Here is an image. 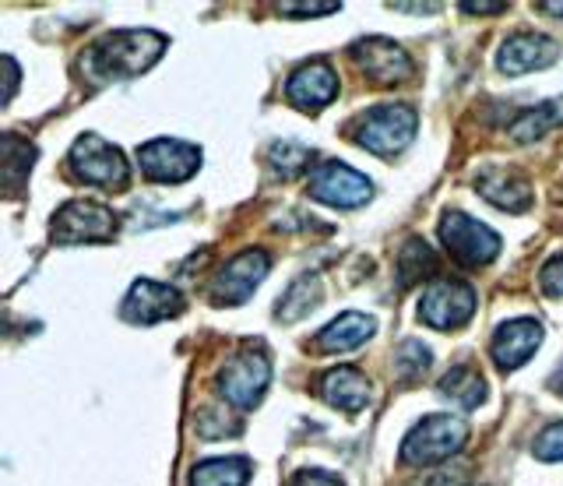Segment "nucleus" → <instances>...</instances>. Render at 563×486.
I'll return each instance as SVG.
<instances>
[{
	"label": "nucleus",
	"mask_w": 563,
	"mask_h": 486,
	"mask_svg": "<svg viewBox=\"0 0 563 486\" xmlns=\"http://www.w3.org/2000/svg\"><path fill=\"white\" fill-rule=\"evenodd\" d=\"M349 54L360 64V71L377 85H395L412 75V57L405 54V46H398L395 40L369 36V40L352 43Z\"/></svg>",
	"instance_id": "12"
},
{
	"label": "nucleus",
	"mask_w": 563,
	"mask_h": 486,
	"mask_svg": "<svg viewBox=\"0 0 563 486\" xmlns=\"http://www.w3.org/2000/svg\"><path fill=\"white\" fill-rule=\"evenodd\" d=\"M532 455L539 462H563V420L550 423L539 433L536 444H532Z\"/></svg>",
	"instance_id": "28"
},
{
	"label": "nucleus",
	"mask_w": 563,
	"mask_h": 486,
	"mask_svg": "<svg viewBox=\"0 0 563 486\" xmlns=\"http://www.w3.org/2000/svg\"><path fill=\"white\" fill-rule=\"evenodd\" d=\"M437 272V254L427 240H405V247L398 251V289H409L422 279H430Z\"/></svg>",
	"instance_id": "21"
},
{
	"label": "nucleus",
	"mask_w": 563,
	"mask_h": 486,
	"mask_svg": "<svg viewBox=\"0 0 563 486\" xmlns=\"http://www.w3.org/2000/svg\"><path fill=\"white\" fill-rule=\"evenodd\" d=\"M282 14H334L339 4L334 0H324V4H282Z\"/></svg>",
	"instance_id": "31"
},
{
	"label": "nucleus",
	"mask_w": 563,
	"mask_h": 486,
	"mask_svg": "<svg viewBox=\"0 0 563 486\" xmlns=\"http://www.w3.org/2000/svg\"><path fill=\"white\" fill-rule=\"evenodd\" d=\"M440 240L454 262L465 268H483L500 254V236L465 212H448L440 219Z\"/></svg>",
	"instance_id": "6"
},
{
	"label": "nucleus",
	"mask_w": 563,
	"mask_h": 486,
	"mask_svg": "<svg viewBox=\"0 0 563 486\" xmlns=\"http://www.w3.org/2000/svg\"><path fill=\"white\" fill-rule=\"evenodd\" d=\"M539 11H550V14H563V4H539Z\"/></svg>",
	"instance_id": "35"
},
{
	"label": "nucleus",
	"mask_w": 563,
	"mask_h": 486,
	"mask_svg": "<svg viewBox=\"0 0 563 486\" xmlns=\"http://www.w3.org/2000/svg\"><path fill=\"white\" fill-rule=\"evenodd\" d=\"M416 124L419 117L412 107H405V102H384V107L366 110L349 134L360 148L380 155V159H391V155L409 148V142L416 137Z\"/></svg>",
	"instance_id": "2"
},
{
	"label": "nucleus",
	"mask_w": 563,
	"mask_h": 486,
	"mask_svg": "<svg viewBox=\"0 0 563 486\" xmlns=\"http://www.w3.org/2000/svg\"><path fill=\"white\" fill-rule=\"evenodd\" d=\"M166 46H169V40L163 36V32H152V29L110 32L106 40H99V43H92L85 49L81 71L88 75V81H92V85L137 78L166 54Z\"/></svg>",
	"instance_id": "1"
},
{
	"label": "nucleus",
	"mask_w": 563,
	"mask_h": 486,
	"mask_svg": "<svg viewBox=\"0 0 563 486\" xmlns=\"http://www.w3.org/2000/svg\"><path fill=\"white\" fill-rule=\"evenodd\" d=\"M462 11L465 14H504L507 4H504V0H497V4H462Z\"/></svg>",
	"instance_id": "32"
},
{
	"label": "nucleus",
	"mask_w": 563,
	"mask_h": 486,
	"mask_svg": "<svg viewBox=\"0 0 563 486\" xmlns=\"http://www.w3.org/2000/svg\"><path fill=\"white\" fill-rule=\"evenodd\" d=\"M539 345H542V324L532 318H518L497 328V335L489 342V356L497 363V371L510 374L525 367V363L536 356Z\"/></svg>",
	"instance_id": "16"
},
{
	"label": "nucleus",
	"mask_w": 563,
	"mask_h": 486,
	"mask_svg": "<svg viewBox=\"0 0 563 486\" xmlns=\"http://www.w3.org/2000/svg\"><path fill=\"white\" fill-rule=\"evenodd\" d=\"M377 332V321L360 314V310H349V314H339L331 324L321 328V335L313 339V345L321 353H349L360 350V345Z\"/></svg>",
	"instance_id": "18"
},
{
	"label": "nucleus",
	"mask_w": 563,
	"mask_h": 486,
	"mask_svg": "<svg viewBox=\"0 0 563 486\" xmlns=\"http://www.w3.org/2000/svg\"><path fill=\"white\" fill-rule=\"evenodd\" d=\"M465 441H468L465 420H457V416H451V412H433L405 433L398 459L405 465L430 468L437 462H448L451 455H457V451L465 448Z\"/></svg>",
	"instance_id": "3"
},
{
	"label": "nucleus",
	"mask_w": 563,
	"mask_h": 486,
	"mask_svg": "<svg viewBox=\"0 0 563 486\" xmlns=\"http://www.w3.org/2000/svg\"><path fill=\"white\" fill-rule=\"evenodd\" d=\"M251 462L233 455V459H208L198 462L190 473V486H246L251 483Z\"/></svg>",
	"instance_id": "20"
},
{
	"label": "nucleus",
	"mask_w": 563,
	"mask_h": 486,
	"mask_svg": "<svg viewBox=\"0 0 563 486\" xmlns=\"http://www.w3.org/2000/svg\"><path fill=\"white\" fill-rule=\"evenodd\" d=\"M391 11H409V14H433L440 4H391Z\"/></svg>",
	"instance_id": "33"
},
{
	"label": "nucleus",
	"mask_w": 563,
	"mask_h": 486,
	"mask_svg": "<svg viewBox=\"0 0 563 486\" xmlns=\"http://www.w3.org/2000/svg\"><path fill=\"white\" fill-rule=\"evenodd\" d=\"M272 385V360L261 350H243L233 360H225L219 371V391L229 406L254 409Z\"/></svg>",
	"instance_id": "7"
},
{
	"label": "nucleus",
	"mask_w": 563,
	"mask_h": 486,
	"mask_svg": "<svg viewBox=\"0 0 563 486\" xmlns=\"http://www.w3.org/2000/svg\"><path fill=\"white\" fill-rule=\"evenodd\" d=\"M560 46L550 36H539V32H515L507 36L500 54H497V67L507 78H521L528 71H542V67L556 64Z\"/></svg>",
	"instance_id": "13"
},
{
	"label": "nucleus",
	"mask_w": 563,
	"mask_h": 486,
	"mask_svg": "<svg viewBox=\"0 0 563 486\" xmlns=\"http://www.w3.org/2000/svg\"><path fill=\"white\" fill-rule=\"evenodd\" d=\"M321 398L342 412H363L369 402V380L356 367H334L321 377Z\"/></svg>",
	"instance_id": "19"
},
{
	"label": "nucleus",
	"mask_w": 563,
	"mask_h": 486,
	"mask_svg": "<svg viewBox=\"0 0 563 486\" xmlns=\"http://www.w3.org/2000/svg\"><path fill=\"white\" fill-rule=\"evenodd\" d=\"M35 163V145L29 142V137H18L14 131L4 134V184L11 195H18L29 177V169Z\"/></svg>",
	"instance_id": "25"
},
{
	"label": "nucleus",
	"mask_w": 563,
	"mask_h": 486,
	"mask_svg": "<svg viewBox=\"0 0 563 486\" xmlns=\"http://www.w3.org/2000/svg\"><path fill=\"white\" fill-rule=\"evenodd\" d=\"M539 286L550 300H563V254H556L553 262H545V268L539 275Z\"/></svg>",
	"instance_id": "29"
},
{
	"label": "nucleus",
	"mask_w": 563,
	"mask_h": 486,
	"mask_svg": "<svg viewBox=\"0 0 563 486\" xmlns=\"http://www.w3.org/2000/svg\"><path fill=\"white\" fill-rule=\"evenodd\" d=\"M310 198L331 208H360L374 198V184L345 163H317L310 173Z\"/></svg>",
	"instance_id": "11"
},
{
	"label": "nucleus",
	"mask_w": 563,
	"mask_h": 486,
	"mask_svg": "<svg viewBox=\"0 0 563 486\" xmlns=\"http://www.w3.org/2000/svg\"><path fill=\"white\" fill-rule=\"evenodd\" d=\"M475 314V289L462 279H437L419 300V318L437 332H454Z\"/></svg>",
	"instance_id": "9"
},
{
	"label": "nucleus",
	"mask_w": 563,
	"mask_h": 486,
	"mask_svg": "<svg viewBox=\"0 0 563 486\" xmlns=\"http://www.w3.org/2000/svg\"><path fill=\"white\" fill-rule=\"evenodd\" d=\"M67 163H70V173H75L81 184H92L102 190H123L131 184V166H128V159H123V152L92 131L81 134L78 142L70 145Z\"/></svg>",
	"instance_id": "4"
},
{
	"label": "nucleus",
	"mask_w": 563,
	"mask_h": 486,
	"mask_svg": "<svg viewBox=\"0 0 563 486\" xmlns=\"http://www.w3.org/2000/svg\"><path fill=\"white\" fill-rule=\"evenodd\" d=\"M556 124H563V99L539 102L536 110H521L515 124H510V137L515 142H536V137L553 131Z\"/></svg>",
	"instance_id": "24"
},
{
	"label": "nucleus",
	"mask_w": 563,
	"mask_h": 486,
	"mask_svg": "<svg viewBox=\"0 0 563 486\" xmlns=\"http://www.w3.org/2000/svg\"><path fill=\"white\" fill-rule=\"evenodd\" d=\"M286 486H345V483L334 473H324V468H299Z\"/></svg>",
	"instance_id": "30"
},
{
	"label": "nucleus",
	"mask_w": 563,
	"mask_h": 486,
	"mask_svg": "<svg viewBox=\"0 0 563 486\" xmlns=\"http://www.w3.org/2000/svg\"><path fill=\"white\" fill-rule=\"evenodd\" d=\"M550 385H553L556 391H563V367H560V371H556V374L550 377Z\"/></svg>",
	"instance_id": "34"
},
{
	"label": "nucleus",
	"mask_w": 563,
	"mask_h": 486,
	"mask_svg": "<svg viewBox=\"0 0 563 486\" xmlns=\"http://www.w3.org/2000/svg\"><path fill=\"white\" fill-rule=\"evenodd\" d=\"M137 166L155 184H184L201 169V148L176 137H155L137 148Z\"/></svg>",
	"instance_id": "8"
},
{
	"label": "nucleus",
	"mask_w": 563,
	"mask_h": 486,
	"mask_svg": "<svg viewBox=\"0 0 563 486\" xmlns=\"http://www.w3.org/2000/svg\"><path fill=\"white\" fill-rule=\"evenodd\" d=\"M184 310V297L166 283L155 279H137L123 300L120 314L131 324H155V321H169Z\"/></svg>",
	"instance_id": "14"
},
{
	"label": "nucleus",
	"mask_w": 563,
	"mask_h": 486,
	"mask_svg": "<svg viewBox=\"0 0 563 486\" xmlns=\"http://www.w3.org/2000/svg\"><path fill=\"white\" fill-rule=\"evenodd\" d=\"M53 243L75 247V243H106L117 236V216L99 201L75 198L57 208V216L49 222Z\"/></svg>",
	"instance_id": "5"
},
{
	"label": "nucleus",
	"mask_w": 563,
	"mask_h": 486,
	"mask_svg": "<svg viewBox=\"0 0 563 486\" xmlns=\"http://www.w3.org/2000/svg\"><path fill=\"white\" fill-rule=\"evenodd\" d=\"M317 303H321V279H317V275H299V279L286 289V297L278 300L275 318L292 324L299 318H307Z\"/></svg>",
	"instance_id": "22"
},
{
	"label": "nucleus",
	"mask_w": 563,
	"mask_h": 486,
	"mask_svg": "<svg viewBox=\"0 0 563 486\" xmlns=\"http://www.w3.org/2000/svg\"><path fill=\"white\" fill-rule=\"evenodd\" d=\"M398 374L401 380H419L422 374L430 371V350L422 342L409 339V342H401V350H398Z\"/></svg>",
	"instance_id": "27"
},
{
	"label": "nucleus",
	"mask_w": 563,
	"mask_h": 486,
	"mask_svg": "<svg viewBox=\"0 0 563 486\" xmlns=\"http://www.w3.org/2000/svg\"><path fill=\"white\" fill-rule=\"evenodd\" d=\"M286 96L296 110L321 113L339 96V75L328 60H310L292 71V78L286 81Z\"/></svg>",
	"instance_id": "15"
},
{
	"label": "nucleus",
	"mask_w": 563,
	"mask_h": 486,
	"mask_svg": "<svg viewBox=\"0 0 563 486\" xmlns=\"http://www.w3.org/2000/svg\"><path fill=\"white\" fill-rule=\"evenodd\" d=\"M440 395L451 398V402L462 409H475L486 398V380L472 367H451L444 377H440Z\"/></svg>",
	"instance_id": "23"
},
{
	"label": "nucleus",
	"mask_w": 563,
	"mask_h": 486,
	"mask_svg": "<svg viewBox=\"0 0 563 486\" xmlns=\"http://www.w3.org/2000/svg\"><path fill=\"white\" fill-rule=\"evenodd\" d=\"M310 159H313V152L307 148V145H299V142H275L272 148H268V163H272V169L275 173H282V177H299L307 166H310Z\"/></svg>",
	"instance_id": "26"
},
{
	"label": "nucleus",
	"mask_w": 563,
	"mask_h": 486,
	"mask_svg": "<svg viewBox=\"0 0 563 486\" xmlns=\"http://www.w3.org/2000/svg\"><path fill=\"white\" fill-rule=\"evenodd\" d=\"M475 190L489 201L504 208V212H528L532 208V187L515 169H486L475 180Z\"/></svg>",
	"instance_id": "17"
},
{
	"label": "nucleus",
	"mask_w": 563,
	"mask_h": 486,
	"mask_svg": "<svg viewBox=\"0 0 563 486\" xmlns=\"http://www.w3.org/2000/svg\"><path fill=\"white\" fill-rule=\"evenodd\" d=\"M272 257L264 251H243L225 268H219L216 283H211V300L219 307H240L251 300V292L268 279Z\"/></svg>",
	"instance_id": "10"
}]
</instances>
